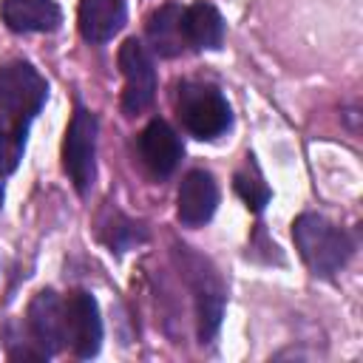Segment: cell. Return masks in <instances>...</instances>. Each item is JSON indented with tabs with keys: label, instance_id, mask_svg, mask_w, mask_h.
I'll list each match as a JSON object with an SVG mask.
<instances>
[{
	"label": "cell",
	"instance_id": "9",
	"mask_svg": "<svg viewBox=\"0 0 363 363\" xmlns=\"http://www.w3.org/2000/svg\"><path fill=\"white\" fill-rule=\"evenodd\" d=\"M139 153L156 176H167L176 170V164L182 159V142L167 122L153 119L139 136Z\"/></svg>",
	"mask_w": 363,
	"mask_h": 363
},
{
	"label": "cell",
	"instance_id": "11",
	"mask_svg": "<svg viewBox=\"0 0 363 363\" xmlns=\"http://www.w3.org/2000/svg\"><path fill=\"white\" fill-rule=\"evenodd\" d=\"M125 23V0H82L79 31L88 43L111 40Z\"/></svg>",
	"mask_w": 363,
	"mask_h": 363
},
{
	"label": "cell",
	"instance_id": "8",
	"mask_svg": "<svg viewBox=\"0 0 363 363\" xmlns=\"http://www.w3.org/2000/svg\"><path fill=\"white\" fill-rule=\"evenodd\" d=\"M28 329L43 352H57L65 343V301L54 292H37L28 303Z\"/></svg>",
	"mask_w": 363,
	"mask_h": 363
},
{
	"label": "cell",
	"instance_id": "3",
	"mask_svg": "<svg viewBox=\"0 0 363 363\" xmlns=\"http://www.w3.org/2000/svg\"><path fill=\"white\" fill-rule=\"evenodd\" d=\"M45 94H48L45 79L28 62L14 60L0 65V111L9 119L28 122L43 108Z\"/></svg>",
	"mask_w": 363,
	"mask_h": 363
},
{
	"label": "cell",
	"instance_id": "10",
	"mask_svg": "<svg viewBox=\"0 0 363 363\" xmlns=\"http://www.w3.org/2000/svg\"><path fill=\"white\" fill-rule=\"evenodd\" d=\"M0 14L11 31H54L62 17L51 0H3Z\"/></svg>",
	"mask_w": 363,
	"mask_h": 363
},
{
	"label": "cell",
	"instance_id": "5",
	"mask_svg": "<svg viewBox=\"0 0 363 363\" xmlns=\"http://www.w3.org/2000/svg\"><path fill=\"white\" fill-rule=\"evenodd\" d=\"M119 68L125 77L122 108L125 113H142L156 96V68L147 48L139 40H125L119 48Z\"/></svg>",
	"mask_w": 363,
	"mask_h": 363
},
{
	"label": "cell",
	"instance_id": "2",
	"mask_svg": "<svg viewBox=\"0 0 363 363\" xmlns=\"http://www.w3.org/2000/svg\"><path fill=\"white\" fill-rule=\"evenodd\" d=\"M179 119L199 139H216L230 128V105L218 88L204 82H184L179 88Z\"/></svg>",
	"mask_w": 363,
	"mask_h": 363
},
{
	"label": "cell",
	"instance_id": "16",
	"mask_svg": "<svg viewBox=\"0 0 363 363\" xmlns=\"http://www.w3.org/2000/svg\"><path fill=\"white\" fill-rule=\"evenodd\" d=\"M0 204H3V187H0Z\"/></svg>",
	"mask_w": 363,
	"mask_h": 363
},
{
	"label": "cell",
	"instance_id": "6",
	"mask_svg": "<svg viewBox=\"0 0 363 363\" xmlns=\"http://www.w3.org/2000/svg\"><path fill=\"white\" fill-rule=\"evenodd\" d=\"M65 340L77 357H91L102 343V320L94 295L77 289L65 298Z\"/></svg>",
	"mask_w": 363,
	"mask_h": 363
},
{
	"label": "cell",
	"instance_id": "12",
	"mask_svg": "<svg viewBox=\"0 0 363 363\" xmlns=\"http://www.w3.org/2000/svg\"><path fill=\"white\" fill-rule=\"evenodd\" d=\"M182 28L184 43L193 48H218L224 40V20L216 11V6L199 0L182 11Z\"/></svg>",
	"mask_w": 363,
	"mask_h": 363
},
{
	"label": "cell",
	"instance_id": "15",
	"mask_svg": "<svg viewBox=\"0 0 363 363\" xmlns=\"http://www.w3.org/2000/svg\"><path fill=\"white\" fill-rule=\"evenodd\" d=\"M235 190L247 201V207H252V210H261L269 201V187L261 182L258 173H250V170L235 173Z\"/></svg>",
	"mask_w": 363,
	"mask_h": 363
},
{
	"label": "cell",
	"instance_id": "14",
	"mask_svg": "<svg viewBox=\"0 0 363 363\" xmlns=\"http://www.w3.org/2000/svg\"><path fill=\"white\" fill-rule=\"evenodd\" d=\"M26 145V122L0 119V173H11L23 159Z\"/></svg>",
	"mask_w": 363,
	"mask_h": 363
},
{
	"label": "cell",
	"instance_id": "4",
	"mask_svg": "<svg viewBox=\"0 0 363 363\" xmlns=\"http://www.w3.org/2000/svg\"><path fill=\"white\" fill-rule=\"evenodd\" d=\"M94 156H96V119L85 108H79L62 142V167L79 193H85L94 182Z\"/></svg>",
	"mask_w": 363,
	"mask_h": 363
},
{
	"label": "cell",
	"instance_id": "13",
	"mask_svg": "<svg viewBox=\"0 0 363 363\" xmlns=\"http://www.w3.org/2000/svg\"><path fill=\"white\" fill-rule=\"evenodd\" d=\"M182 11L179 6L167 3L156 9L147 17V37L153 43V51L162 57H176L187 43H184V28H182Z\"/></svg>",
	"mask_w": 363,
	"mask_h": 363
},
{
	"label": "cell",
	"instance_id": "7",
	"mask_svg": "<svg viewBox=\"0 0 363 363\" xmlns=\"http://www.w3.org/2000/svg\"><path fill=\"white\" fill-rule=\"evenodd\" d=\"M218 204V187L207 170H190L179 187V221L187 227H199L210 221Z\"/></svg>",
	"mask_w": 363,
	"mask_h": 363
},
{
	"label": "cell",
	"instance_id": "1",
	"mask_svg": "<svg viewBox=\"0 0 363 363\" xmlns=\"http://www.w3.org/2000/svg\"><path fill=\"white\" fill-rule=\"evenodd\" d=\"M292 238L306 267L323 278L335 275L352 255V238L315 213H306L292 224Z\"/></svg>",
	"mask_w": 363,
	"mask_h": 363
}]
</instances>
